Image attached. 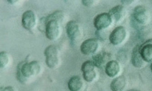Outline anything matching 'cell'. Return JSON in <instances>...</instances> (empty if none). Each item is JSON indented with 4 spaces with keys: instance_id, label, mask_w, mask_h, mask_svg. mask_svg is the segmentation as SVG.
Masks as SVG:
<instances>
[{
    "instance_id": "obj_1",
    "label": "cell",
    "mask_w": 152,
    "mask_h": 91,
    "mask_svg": "<svg viewBox=\"0 0 152 91\" xmlns=\"http://www.w3.org/2000/svg\"><path fill=\"white\" fill-rule=\"evenodd\" d=\"M41 70L42 66L38 61L21 62L18 66L17 79L20 83L26 84L30 79L38 76Z\"/></svg>"
},
{
    "instance_id": "obj_2",
    "label": "cell",
    "mask_w": 152,
    "mask_h": 91,
    "mask_svg": "<svg viewBox=\"0 0 152 91\" xmlns=\"http://www.w3.org/2000/svg\"><path fill=\"white\" fill-rule=\"evenodd\" d=\"M46 37L50 41H55L59 37L61 32V23L56 20L44 18Z\"/></svg>"
},
{
    "instance_id": "obj_3",
    "label": "cell",
    "mask_w": 152,
    "mask_h": 91,
    "mask_svg": "<svg viewBox=\"0 0 152 91\" xmlns=\"http://www.w3.org/2000/svg\"><path fill=\"white\" fill-rule=\"evenodd\" d=\"M44 55L46 57V63L48 68L55 69L60 63L59 53L55 46L50 45L45 49Z\"/></svg>"
},
{
    "instance_id": "obj_4",
    "label": "cell",
    "mask_w": 152,
    "mask_h": 91,
    "mask_svg": "<svg viewBox=\"0 0 152 91\" xmlns=\"http://www.w3.org/2000/svg\"><path fill=\"white\" fill-rule=\"evenodd\" d=\"M95 68L96 67L93 61L88 60L84 62L82 64L81 70L83 72V77L87 82H92L96 79V73Z\"/></svg>"
},
{
    "instance_id": "obj_5",
    "label": "cell",
    "mask_w": 152,
    "mask_h": 91,
    "mask_svg": "<svg viewBox=\"0 0 152 91\" xmlns=\"http://www.w3.org/2000/svg\"><path fill=\"white\" fill-rule=\"evenodd\" d=\"M133 18L134 21L139 24L145 25L148 22L149 19L148 10L144 6H137L133 11Z\"/></svg>"
},
{
    "instance_id": "obj_6",
    "label": "cell",
    "mask_w": 152,
    "mask_h": 91,
    "mask_svg": "<svg viewBox=\"0 0 152 91\" xmlns=\"http://www.w3.org/2000/svg\"><path fill=\"white\" fill-rule=\"evenodd\" d=\"M66 28L67 36L69 38L72 43L74 44L77 42L81 35L80 26L77 22L74 21H70L67 23Z\"/></svg>"
},
{
    "instance_id": "obj_7",
    "label": "cell",
    "mask_w": 152,
    "mask_h": 91,
    "mask_svg": "<svg viewBox=\"0 0 152 91\" xmlns=\"http://www.w3.org/2000/svg\"><path fill=\"white\" fill-rule=\"evenodd\" d=\"M112 22V19L108 13H102L94 18V25L97 30H103L108 28Z\"/></svg>"
},
{
    "instance_id": "obj_8",
    "label": "cell",
    "mask_w": 152,
    "mask_h": 91,
    "mask_svg": "<svg viewBox=\"0 0 152 91\" xmlns=\"http://www.w3.org/2000/svg\"><path fill=\"white\" fill-rule=\"evenodd\" d=\"M126 29L123 26H119L114 29L110 33L109 39L110 42L114 46L121 44L126 38Z\"/></svg>"
},
{
    "instance_id": "obj_9",
    "label": "cell",
    "mask_w": 152,
    "mask_h": 91,
    "mask_svg": "<svg viewBox=\"0 0 152 91\" xmlns=\"http://www.w3.org/2000/svg\"><path fill=\"white\" fill-rule=\"evenodd\" d=\"M22 23L24 28L27 31L34 29L37 25L36 14L31 10H27L22 16Z\"/></svg>"
},
{
    "instance_id": "obj_10",
    "label": "cell",
    "mask_w": 152,
    "mask_h": 91,
    "mask_svg": "<svg viewBox=\"0 0 152 91\" xmlns=\"http://www.w3.org/2000/svg\"><path fill=\"white\" fill-rule=\"evenodd\" d=\"M99 47L98 40L95 38H89L82 43L80 46V50L81 52L84 55H92L95 53Z\"/></svg>"
},
{
    "instance_id": "obj_11",
    "label": "cell",
    "mask_w": 152,
    "mask_h": 91,
    "mask_svg": "<svg viewBox=\"0 0 152 91\" xmlns=\"http://www.w3.org/2000/svg\"><path fill=\"white\" fill-rule=\"evenodd\" d=\"M111 55L107 52H102L93 57V62L96 68H102L111 60Z\"/></svg>"
},
{
    "instance_id": "obj_12",
    "label": "cell",
    "mask_w": 152,
    "mask_h": 91,
    "mask_svg": "<svg viewBox=\"0 0 152 91\" xmlns=\"http://www.w3.org/2000/svg\"><path fill=\"white\" fill-rule=\"evenodd\" d=\"M109 15L113 22H120L124 19L126 16V11L125 7L122 5H117L109 10Z\"/></svg>"
},
{
    "instance_id": "obj_13",
    "label": "cell",
    "mask_w": 152,
    "mask_h": 91,
    "mask_svg": "<svg viewBox=\"0 0 152 91\" xmlns=\"http://www.w3.org/2000/svg\"><path fill=\"white\" fill-rule=\"evenodd\" d=\"M131 62L134 67L141 68L143 66L145 61L143 60L140 53V46L137 45L133 49L131 57Z\"/></svg>"
},
{
    "instance_id": "obj_14",
    "label": "cell",
    "mask_w": 152,
    "mask_h": 91,
    "mask_svg": "<svg viewBox=\"0 0 152 91\" xmlns=\"http://www.w3.org/2000/svg\"><path fill=\"white\" fill-rule=\"evenodd\" d=\"M140 53L145 62H152V41H148L140 46Z\"/></svg>"
},
{
    "instance_id": "obj_15",
    "label": "cell",
    "mask_w": 152,
    "mask_h": 91,
    "mask_svg": "<svg viewBox=\"0 0 152 91\" xmlns=\"http://www.w3.org/2000/svg\"><path fill=\"white\" fill-rule=\"evenodd\" d=\"M105 71L109 77H115L120 71L119 64L115 60H110L105 67Z\"/></svg>"
},
{
    "instance_id": "obj_16",
    "label": "cell",
    "mask_w": 152,
    "mask_h": 91,
    "mask_svg": "<svg viewBox=\"0 0 152 91\" xmlns=\"http://www.w3.org/2000/svg\"><path fill=\"white\" fill-rule=\"evenodd\" d=\"M126 79L124 76H117L112 81L110 88L113 91H122L126 86Z\"/></svg>"
},
{
    "instance_id": "obj_17",
    "label": "cell",
    "mask_w": 152,
    "mask_h": 91,
    "mask_svg": "<svg viewBox=\"0 0 152 91\" xmlns=\"http://www.w3.org/2000/svg\"><path fill=\"white\" fill-rule=\"evenodd\" d=\"M83 80L81 77L74 76L70 79L68 82V87L71 91H79L83 87Z\"/></svg>"
},
{
    "instance_id": "obj_18",
    "label": "cell",
    "mask_w": 152,
    "mask_h": 91,
    "mask_svg": "<svg viewBox=\"0 0 152 91\" xmlns=\"http://www.w3.org/2000/svg\"><path fill=\"white\" fill-rule=\"evenodd\" d=\"M46 17L48 19L56 20L62 24L64 23L65 19V14L63 11H56Z\"/></svg>"
},
{
    "instance_id": "obj_19",
    "label": "cell",
    "mask_w": 152,
    "mask_h": 91,
    "mask_svg": "<svg viewBox=\"0 0 152 91\" xmlns=\"http://www.w3.org/2000/svg\"><path fill=\"white\" fill-rule=\"evenodd\" d=\"M10 62L9 54L6 52H1L0 53V67L4 69L8 66Z\"/></svg>"
},
{
    "instance_id": "obj_20",
    "label": "cell",
    "mask_w": 152,
    "mask_h": 91,
    "mask_svg": "<svg viewBox=\"0 0 152 91\" xmlns=\"http://www.w3.org/2000/svg\"><path fill=\"white\" fill-rule=\"evenodd\" d=\"M99 0H82V4L87 7H92L98 3Z\"/></svg>"
},
{
    "instance_id": "obj_21",
    "label": "cell",
    "mask_w": 152,
    "mask_h": 91,
    "mask_svg": "<svg viewBox=\"0 0 152 91\" xmlns=\"http://www.w3.org/2000/svg\"><path fill=\"white\" fill-rule=\"evenodd\" d=\"M136 0H121V2L123 5L125 6H129L132 5Z\"/></svg>"
},
{
    "instance_id": "obj_22",
    "label": "cell",
    "mask_w": 152,
    "mask_h": 91,
    "mask_svg": "<svg viewBox=\"0 0 152 91\" xmlns=\"http://www.w3.org/2000/svg\"><path fill=\"white\" fill-rule=\"evenodd\" d=\"M3 91H15V89L12 87L8 86L4 87L2 90Z\"/></svg>"
},
{
    "instance_id": "obj_23",
    "label": "cell",
    "mask_w": 152,
    "mask_h": 91,
    "mask_svg": "<svg viewBox=\"0 0 152 91\" xmlns=\"http://www.w3.org/2000/svg\"><path fill=\"white\" fill-rule=\"evenodd\" d=\"M7 1H8V3H10V4L14 5V4L18 3L20 0H7Z\"/></svg>"
},
{
    "instance_id": "obj_24",
    "label": "cell",
    "mask_w": 152,
    "mask_h": 91,
    "mask_svg": "<svg viewBox=\"0 0 152 91\" xmlns=\"http://www.w3.org/2000/svg\"><path fill=\"white\" fill-rule=\"evenodd\" d=\"M150 69H151V71H152V62L151 64V66H150Z\"/></svg>"
}]
</instances>
